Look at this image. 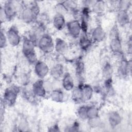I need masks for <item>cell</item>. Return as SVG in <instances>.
Returning a JSON list of instances; mask_svg holds the SVG:
<instances>
[{
    "label": "cell",
    "instance_id": "cell-1",
    "mask_svg": "<svg viewBox=\"0 0 132 132\" xmlns=\"http://www.w3.org/2000/svg\"><path fill=\"white\" fill-rule=\"evenodd\" d=\"M11 2H8L5 6V13L8 15H12L15 12L14 7Z\"/></svg>",
    "mask_w": 132,
    "mask_h": 132
},
{
    "label": "cell",
    "instance_id": "cell-2",
    "mask_svg": "<svg viewBox=\"0 0 132 132\" xmlns=\"http://www.w3.org/2000/svg\"><path fill=\"white\" fill-rule=\"evenodd\" d=\"M72 81L71 80V78L69 75L65 77V81H64V83L65 84V88L68 89V88H69V89H71L73 87V83Z\"/></svg>",
    "mask_w": 132,
    "mask_h": 132
},
{
    "label": "cell",
    "instance_id": "cell-3",
    "mask_svg": "<svg viewBox=\"0 0 132 132\" xmlns=\"http://www.w3.org/2000/svg\"><path fill=\"white\" fill-rule=\"evenodd\" d=\"M55 22H56V25L57 26V27L59 28V27H61L63 25L64 20H63V18H61L60 16H58V17L55 19Z\"/></svg>",
    "mask_w": 132,
    "mask_h": 132
}]
</instances>
